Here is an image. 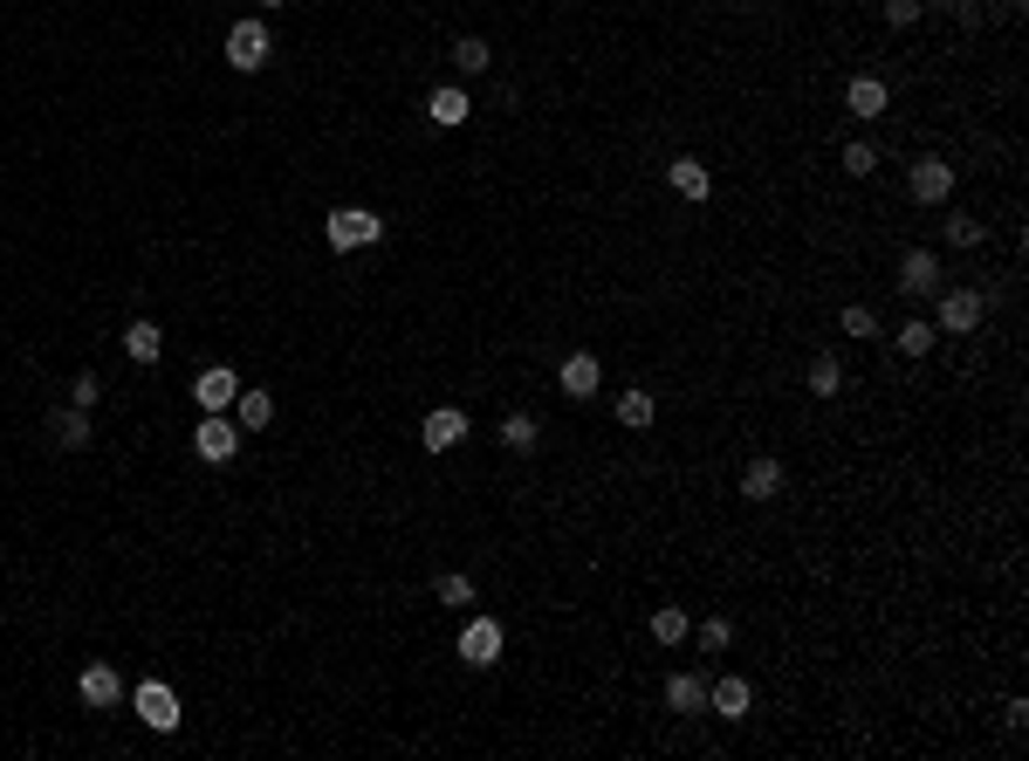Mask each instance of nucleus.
<instances>
[{"instance_id":"1","label":"nucleus","mask_w":1029,"mask_h":761,"mask_svg":"<svg viewBox=\"0 0 1029 761\" xmlns=\"http://www.w3.org/2000/svg\"><path fill=\"white\" fill-rule=\"evenodd\" d=\"M323 233H330V254H358V248H378L384 240V220L371 207H337L323 220Z\"/></svg>"},{"instance_id":"2","label":"nucleus","mask_w":1029,"mask_h":761,"mask_svg":"<svg viewBox=\"0 0 1029 761\" xmlns=\"http://www.w3.org/2000/svg\"><path fill=\"white\" fill-rule=\"evenodd\" d=\"M981 316H988V296H981V289H940V302H933V330L968 337V330H981Z\"/></svg>"},{"instance_id":"3","label":"nucleus","mask_w":1029,"mask_h":761,"mask_svg":"<svg viewBox=\"0 0 1029 761\" xmlns=\"http://www.w3.org/2000/svg\"><path fill=\"white\" fill-rule=\"evenodd\" d=\"M501 645H508V638H501V618H467V631H460V665H473V672H488L494 659H501Z\"/></svg>"},{"instance_id":"4","label":"nucleus","mask_w":1029,"mask_h":761,"mask_svg":"<svg viewBox=\"0 0 1029 761\" xmlns=\"http://www.w3.org/2000/svg\"><path fill=\"white\" fill-rule=\"evenodd\" d=\"M192 453H200L207 467H227L233 453H241V425H233L227 412H207L200 432H192Z\"/></svg>"},{"instance_id":"5","label":"nucleus","mask_w":1029,"mask_h":761,"mask_svg":"<svg viewBox=\"0 0 1029 761\" xmlns=\"http://www.w3.org/2000/svg\"><path fill=\"white\" fill-rule=\"evenodd\" d=\"M268 56H274V42H268V28H261V21H233V28H227V69L254 76Z\"/></svg>"},{"instance_id":"6","label":"nucleus","mask_w":1029,"mask_h":761,"mask_svg":"<svg viewBox=\"0 0 1029 761\" xmlns=\"http://www.w3.org/2000/svg\"><path fill=\"white\" fill-rule=\"evenodd\" d=\"M131 707H138V720H144L151 734H172L179 728V693L166 687V679H144V687L131 693Z\"/></svg>"},{"instance_id":"7","label":"nucleus","mask_w":1029,"mask_h":761,"mask_svg":"<svg viewBox=\"0 0 1029 761\" xmlns=\"http://www.w3.org/2000/svg\"><path fill=\"white\" fill-rule=\"evenodd\" d=\"M906 302H927L933 289H940V261H933V248H906V261H899V282H892Z\"/></svg>"},{"instance_id":"8","label":"nucleus","mask_w":1029,"mask_h":761,"mask_svg":"<svg viewBox=\"0 0 1029 761\" xmlns=\"http://www.w3.org/2000/svg\"><path fill=\"white\" fill-rule=\"evenodd\" d=\"M460 439H467V412H460V405H432V412L419 419V447H426V453H453Z\"/></svg>"},{"instance_id":"9","label":"nucleus","mask_w":1029,"mask_h":761,"mask_svg":"<svg viewBox=\"0 0 1029 761\" xmlns=\"http://www.w3.org/2000/svg\"><path fill=\"white\" fill-rule=\"evenodd\" d=\"M886 110H892V90L879 83V76H851V83H845V117H858V124H879Z\"/></svg>"},{"instance_id":"10","label":"nucleus","mask_w":1029,"mask_h":761,"mask_svg":"<svg viewBox=\"0 0 1029 761\" xmlns=\"http://www.w3.org/2000/svg\"><path fill=\"white\" fill-rule=\"evenodd\" d=\"M906 192H913L920 207H940V199L955 192V166H947V158H920V166L906 172Z\"/></svg>"},{"instance_id":"11","label":"nucleus","mask_w":1029,"mask_h":761,"mask_svg":"<svg viewBox=\"0 0 1029 761\" xmlns=\"http://www.w3.org/2000/svg\"><path fill=\"white\" fill-rule=\"evenodd\" d=\"M659 700H666V713H680V720H693V713H707V679H700V672H666V687H659Z\"/></svg>"},{"instance_id":"12","label":"nucleus","mask_w":1029,"mask_h":761,"mask_svg":"<svg viewBox=\"0 0 1029 761\" xmlns=\"http://www.w3.org/2000/svg\"><path fill=\"white\" fill-rule=\"evenodd\" d=\"M557 384H563V398H598V391H605V364H598L590 350H570L563 371H557Z\"/></svg>"},{"instance_id":"13","label":"nucleus","mask_w":1029,"mask_h":761,"mask_svg":"<svg viewBox=\"0 0 1029 761\" xmlns=\"http://www.w3.org/2000/svg\"><path fill=\"white\" fill-rule=\"evenodd\" d=\"M666 186L680 192L687 207H707V199H715V172H707L700 158H672V166H666Z\"/></svg>"},{"instance_id":"14","label":"nucleus","mask_w":1029,"mask_h":761,"mask_svg":"<svg viewBox=\"0 0 1029 761\" xmlns=\"http://www.w3.org/2000/svg\"><path fill=\"white\" fill-rule=\"evenodd\" d=\"M748 707H756V687H748L741 672H728V679H715V687H707V713H721V720H748Z\"/></svg>"},{"instance_id":"15","label":"nucleus","mask_w":1029,"mask_h":761,"mask_svg":"<svg viewBox=\"0 0 1029 761\" xmlns=\"http://www.w3.org/2000/svg\"><path fill=\"white\" fill-rule=\"evenodd\" d=\"M192 398H200V412H227L233 398H241V378H233L227 364H207L200 378H192Z\"/></svg>"},{"instance_id":"16","label":"nucleus","mask_w":1029,"mask_h":761,"mask_svg":"<svg viewBox=\"0 0 1029 761\" xmlns=\"http://www.w3.org/2000/svg\"><path fill=\"white\" fill-rule=\"evenodd\" d=\"M49 439H56L62 453H83L90 439H97V432H90V412H83V405H56V412H49Z\"/></svg>"},{"instance_id":"17","label":"nucleus","mask_w":1029,"mask_h":761,"mask_svg":"<svg viewBox=\"0 0 1029 761\" xmlns=\"http://www.w3.org/2000/svg\"><path fill=\"white\" fill-rule=\"evenodd\" d=\"M782 494V460L776 453H756L741 467V501H776Z\"/></svg>"},{"instance_id":"18","label":"nucleus","mask_w":1029,"mask_h":761,"mask_svg":"<svg viewBox=\"0 0 1029 761\" xmlns=\"http://www.w3.org/2000/svg\"><path fill=\"white\" fill-rule=\"evenodd\" d=\"M426 117H432V124H440V131H460L467 117H473V97H467L460 83H440V90L426 97Z\"/></svg>"},{"instance_id":"19","label":"nucleus","mask_w":1029,"mask_h":761,"mask_svg":"<svg viewBox=\"0 0 1029 761\" xmlns=\"http://www.w3.org/2000/svg\"><path fill=\"white\" fill-rule=\"evenodd\" d=\"M76 693H83V707H117L124 700V679H117V665H83V679H76Z\"/></svg>"},{"instance_id":"20","label":"nucleus","mask_w":1029,"mask_h":761,"mask_svg":"<svg viewBox=\"0 0 1029 761\" xmlns=\"http://www.w3.org/2000/svg\"><path fill=\"white\" fill-rule=\"evenodd\" d=\"M618 425H625V432L659 425V398H652L646 384H625V391H618Z\"/></svg>"},{"instance_id":"21","label":"nucleus","mask_w":1029,"mask_h":761,"mask_svg":"<svg viewBox=\"0 0 1029 761\" xmlns=\"http://www.w3.org/2000/svg\"><path fill=\"white\" fill-rule=\"evenodd\" d=\"M233 425H241V432H261V425H274V391H261V384H241V398H233Z\"/></svg>"},{"instance_id":"22","label":"nucleus","mask_w":1029,"mask_h":761,"mask_svg":"<svg viewBox=\"0 0 1029 761\" xmlns=\"http://www.w3.org/2000/svg\"><path fill=\"white\" fill-rule=\"evenodd\" d=\"M933 323H927V316H906V323H892V350L899 357H913V364H920V357H933Z\"/></svg>"},{"instance_id":"23","label":"nucleus","mask_w":1029,"mask_h":761,"mask_svg":"<svg viewBox=\"0 0 1029 761\" xmlns=\"http://www.w3.org/2000/svg\"><path fill=\"white\" fill-rule=\"evenodd\" d=\"M124 357L131 364H158V357H166V330H158L151 316H138V323L124 330Z\"/></svg>"},{"instance_id":"24","label":"nucleus","mask_w":1029,"mask_h":761,"mask_svg":"<svg viewBox=\"0 0 1029 761\" xmlns=\"http://www.w3.org/2000/svg\"><path fill=\"white\" fill-rule=\"evenodd\" d=\"M940 233H947V248L975 254L981 240H988V220H975V213H947V220H940Z\"/></svg>"},{"instance_id":"25","label":"nucleus","mask_w":1029,"mask_h":761,"mask_svg":"<svg viewBox=\"0 0 1029 761\" xmlns=\"http://www.w3.org/2000/svg\"><path fill=\"white\" fill-rule=\"evenodd\" d=\"M687 638H693V645H700L707 659H715V652H728V645H735V618H721V611H715V618H700Z\"/></svg>"},{"instance_id":"26","label":"nucleus","mask_w":1029,"mask_h":761,"mask_svg":"<svg viewBox=\"0 0 1029 761\" xmlns=\"http://www.w3.org/2000/svg\"><path fill=\"white\" fill-rule=\"evenodd\" d=\"M803 384H810L817 398H838V391H845V364H838V357L823 350V357H810V371H803Z\"/></svg>"},{"instance_id":"27","label":"nucleus","mask_w":1029,"mask_h":761,"mask_svg":"<svg viewBox=\"0 0 1029 761\" xmlns=\"http://www.w3.org/2000/svg\"><path fill=\"white\" fill-rule=\"evenodd\" d=\"M687 631H693L687 604H659L652 611V638H659V645H687Z\"/></svg>"},{"instance_id":"28","label":"nucleus","mask_w":1029,"mask_h":761,"mask_svg":"<svg viewBox=\"0 0 1029 761\" xmlns=\"http://www.w3.org/2000/svg\"><path fill=\"white\" fill-rule=\"evenodd\" d=\"M453 69L460 76H488L494 69V49L481 42V34H460V42H453Z\"/></svg>"},{"instance_id":"29","label":"nucleus","mask_w":1029,"mask_h":761,"mask_svg":"<svg viewBox=\"0 0 1029 761\" xmlns=\"http://www.w3.org/2000/svg\"><path fill=\"white\" fill-rule=\"evenodd\" d=\"M536 439H542V432H536L529 412H508V419H501V447H508V453H536Z\"/></svg>"},{"instance_id":"30","label":"nucleus","mask_w":1029,"mask_h":761,"mask_svg":"<svg viewBox=\"0 0 1029 761\" xmlns=\"http://www.w3.org/2000/svg\"><path fill=\"white\" fill-rule=\"evenodd\" d=\"M838 330L858 337V343H872V337H879V316L865 309V302H845V309H838Z\"/></svg>"},{"instance_id":"31","label":"nucleus","mask_w":1029,"mask_h":761,"mask_svg":"<svg viewBox=\"0 0 1029 761\" xmlns=\"http://www.w3.org/2000/svg\"><path fill=\"white\" fill-rule=\"evenodd\" d=\"M432 590H440V604L447 611H460V604H473V577H460V570H447L440 583H432Z\"/></svg>"},{"instance_id":"32","label":"nucleus","mask_w":1029,"mask_h":761,"mask_svg":"<svg viewBox=\"0 0 1029 761\" xmlns=\"http://www.w3.org/2000/svg\"><path fill=\"white\" fill-rule=\"evenodd\" d=\"M838 166H845L851 179H872V172H879V151H872V144H845V151H838Z\"/></svg>"},{"instance_id":"33","label":"nucleus","mask_w":1029,"mask_h":761,"mask_svg":"<svg viewBox=\"0 0 1029 761\" xmlns=\"http://www.w3.org/2000/svg\"><path fill=\"white\" fill-rule=\"evenodd\" d=\"M97 398H103V378H97V371H76V378H69V405H83V412H90Z\"/></svg>"},{"instance_id":"34","label":"nucleus","mask_w":1029,"mask_h":761,"mask_svg":"<svg viewBox=\"0 0 1029 761\" xmlns=\"http://www.w3.org/2000/svg\"><path fill=\"white\" fill-rule=\"evenodd\" d=\"M927 14V0H886V28H913Z\"/></svg>"},{"instance_id":"35","label":"nucleus","mask_w":1029,"mask_h":761,"mask_svg":"<svg viewBox=\"0 0 1029 761\" xmlns=\"http://www.w3.org/2000/svg\"><path fill=\"white\" fill-rule=\"evenodd\" d=\"M940 8L955 14L961 28H981V21H988V8H981V0H940Z\"/></svg>"},{"instance_id":"36","label":"nucleus","mask_w":1029,"mask_h":761,"mask_svg":"<svg viewBox=\"0 0 1029 761\" xmlns=\"http://www.w3.org/2000/svg\"><path fill=\"white\" fill-rule=\"evenodd\" d=\"M261 8H282V0H261Z\"/></svg>"}]
</instances>
